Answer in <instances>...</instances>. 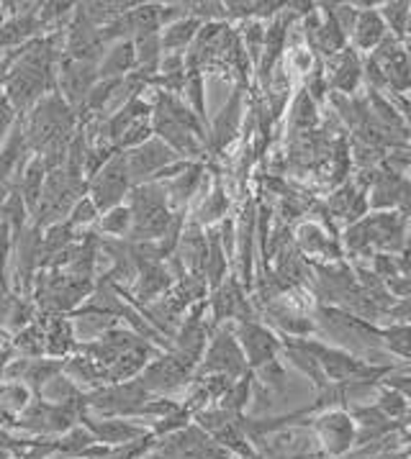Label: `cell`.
<instances>
[{
    "label": "cell",
    "mask_w": 411,
    "mask_h": 459,
    "mask_svg": "<svg viewBox=\"0 0 411 459\" xmlns=\"http://www.w3.org/2000/svg\"><path fill=\"white\" fill-rule=\"evenodd\" d=\"M55 49L52 41H34L5 74V98L13 108H29L55 91Z\"/></svg>",
    "instance_id": "1"
},
{
    "label": "cell",
    "mask_w": 411,
    "mask_h": 459,
    "mask_svg": "<svg viewBox=\"0 0 411 459\" xmlns=\"http://www.w3.org/2000/svg\"><path fill=\"white\" fill-rule=\"evenodd\" d=\"M317 331H321L332 344V347H339V350L350 351L360 359H368L375 351H383L380 347V336H378V326L375 324H368L363 318H357L353 313L342 311L337 306H324L319 303L317 306ZM373 365V362H371Z\"/></svg>",
    "instance_id": "2"
},
{
    "label": "cell",
    "mask_w": 411,
    "mask_h": 459,
    "mask_svg": "<svg viewBox=\"0 0 411 459\" xmlns=\"http://www.w3.org/2000/svg\"><path fill=\"white\" fill-rule=\"evenodd\" d=\"M73 126H75V108L59 92L52 91L31 110L29 126L23 131V142H29L31 147L41 152L59 142H70Z\"/></svg>",
    "instance_id": "3"
},
{
    "label": "cell",
    "mask_w": 411,
    "mask_h": 459,
    "mask_svg": "<svg viewBox=\"0 0 411 459\" xmlns=\"http://www.w3.org/2000/svg\"><path fill=\"white\" fill-rule=\"evenodd\" d=\"M309 429L314 431L324 459H345L350 452H355L357 423L347 408L321 411L309 421Z\"/></svg>",
    "instance_id": "4"
},
{
    "label": "cell",
    "mask_w": 411,
    "mask_h": 459,
    "mask_svg": "<svg viewBox=\"0 0 411 459\" xmlns=\"http://www.w3.org/2000/svg\"><path fill=\"white\" fill-rule=\"evenodd\" d=\"M150 401V390L142 380H127L116 385L95 387V393L85 395V405L93 408L101 419H131Z\"/></svg>",
    "instance_id": "5"
},
{
    "label": "cell",
    "mask_w": 411,
    "mask_h": 459,
    "mask_svg": "<svg viewBox=\"0 0 411 459\" xmlns=\"http://www.w3.org/2000/svg\"><path fill=\"white\" fill-rule=\"evenodd\" d=\"M247 359H244V351L234 336V326H222V329L214 333L211 344L204 354V362L201 368L196 369L198 377L204 375H224L232 380H240L242 375H247Z\"/></svg>",
    "instance_id": "6"
},
{
    "label": "cell",
    "mask_w": 411,
    "mask_h": 459,
    "mask_svg": "<svg viewBox=\"0 0 411 459\" xmlns=\"http://www.w3.org/2000/svg\"><path fill=\"white\" fill-rule=\"evenodd\" d=\"M131 178L129 167H127V157L121 152H116V157H111L106 165L101 167L91 178V203L95 205V211H111L116 205H121V198L129 193Z\"/></svg>",
    "instance_id": "7"
},
{
    "label": "cell",
    "mask_w": 411,
    "mask_h": 459,
    "mask_svg": "<svg viewBox=\"0 0 411 459\" xmlns=\"http://www.w3.org/2000/svg\"><path fill=\"white\" fill-rule=\"evenodd\" d=\"M234 336L240 342V347L244 351V359H247V368L260 369L275 359H281L283 354V339L270 331L267 326H262L258 321H240L234 324Z\"/></svg>",
    "instance_id": "8"
},
{
    "label": "cell",
    "mask_w": 411,
    "mask_h": 459,
    "mask_svg": "<svg viewBox=\"0 0 411 459\" xmlns=\"http://www.w3.org/2000/svg\"><path fill=\"white\" fill-rule=\"evenodd\" d=\"M196 369H198L196 362H190L180 351H172V354H165L157 362H152V365L142 369L139 380L147 390L170 393V390H178L180 385H186Z\"/></svg>",
    "instance_id": "9"
},
{
    "label": "cell",
    "mask_w": 411,
    "mask_h": 459,
    "mask_svg": "<svg viewBox=\"0 0 411 459\" xmlns=\"http://www.w3.org/2000/svg\"><path fill=\"white\" fill-rule=\"evenodd\" d=\"M365 219H368L373 255L375 252H383V255H404L407 239H409L407 237L409 221L404 219L398 211H373Z\"/></svg>",
    "instance_id": "10"
},
{
    "label": "cell",
    "mask_w": 411,
    "mask_h": 459,
    "mask_svg": "<svg viewBox=\"0 0 411 459\" xmlns=\"http://www.w3.org/2000/svg\"><path fill=\"white\" fill-rule=\"evenodd\" d=\"M127 157V167H129L131 183L144 185L154 180L165 167L175 165L178 162V154L162 142V139H150L144 142L142 147L131 149Z\"/></svg>",
    "instance_id": "11"
},
{
    "label": "cell",
    "mask_w": 411,
    "mask_h": 459,
    "mask_svg": "<svg viewBox=\"0 0 411 459\" xmlns=\"http://www.w3.org/2000/svg\"><path fill=\"white\" fill-rule=\"evenodd\" d=\"M327 82L337 95L355 98V92L363 85V56L357 55L353 47L337 52L327 59Z\"/></svg>",
    "instance_id": "12"
},
{
    "label": "cell",
    "mask_w": 411,
    "mask_h": 459,
    "mask_svg": "<svg viewBox=\"0 0 411 459\" xmlns=\"http://www.w3.org/2000/svg\"><path fill=\"white\" fill-rule=\"evenodd\" d=\"M83 426L91 431L95 437L98 444H103V446H127V444H136V441L147 439L152 434H147V429L144 426H139V423H131L129 419H88V416H83L80 419Z\"/></svg>",
    "instance_id": "13"
},
{
    "label": "cell",
    "mask_w": 411,
    "mask_h": 459,
    "mask_svg": "<svg viewBox=\"0 0 411 459\" xmlns=\"http://www.w3.org/2000/svg\"><path fill=\"white\" fill-rule=\"evenodd\" d=\"M357 8H360V13H357L355 26L350 31V47L360 56H365L371 55L375 47L389 37V29H386V23H383L380 13H378V5H365L363 3Z\"/></svg>",
    "instance_id": "14"
},
{
    "label": "cell",
    "mask_w": 411,
    "mask_h": 459,
    "mask_svg": "<svg viewBox=\"0 0 411 459\" xmlns=\"http://www.w3.org/2000/svg\"><path fill=\"white\" fill-rule=\"evenodd\" d=\"M214 321H255L252 306L237 280H226L214 293Z\"/></svg>",
    "instance_id": "15"
},
{
    "label": "cell",
    "mask_w": 411,
    "mask_h": 459,
    "mask_svg": "<svg viewBox=\"0 0 411 459\" xmlns=\"http://www.w3.org/2000/svg\"><path fill=\"white\" fill-rule=\"evenodd\" d=\"M296 244L299 249L311 259H327V262H342V247L337 237H329L319 223L303 221L296 231Z\"/></svg>",
    "instance_id": "16"
},
{
    "label": "cell",
    "mask_w": 411,
    "mask_h": 459,
    "mask_svg": "<svg viewBox=\"0 0 411 459\" xmlns=\"http://www.w3.org/2000/svg\"><path fill=\"white\" fill-rule=\"evenodd\" d=\"M404 185H407V180L393 169L373 172L371 185H368V205L373 211H396L398 201H401V193H404Z\"/></svg>",
    "instance_id": "17"
},
{
    "label": "cell",
    "mask_w": 411,
    "mask_h": 459,
    "mask_svg": "<svg viewBox=\"0 0 411 459\" xmlns=\"http://www.w3.org/2000/svg\"><path fill=\"white\" fill-rule=\"evenodd\" d=\"M283 354H285V359H288L293 368L299 369L301 375H306V377L311 380V385L317 387V393H321L324 387H329L324 372H321L319 359L303 347L301 339H285V336H283Z\"/></svg>",
    "instance_id": "18"
},
{
    "label": "cell",
    "mask_w": 411,
    "mask_h": 459,
    "mask_svg": "<svg viewBox=\"0 0 411 459\" xmlns=\"http://www.w3.org/2000/svg\"><path fill=\"white\" fill-rule=\"evenodd\" d=\"M240 121H242V91L237 88L234 95L229 98V103L224 110L219 113L216 124H214V136H211V147L224 149L226 144H232L237 139V131H240Z\"/></svg>",
    "instance_id": "19"
},
{
    "label": "cell",
    "mask_w": 411,
    "mask_h": 459,
    "mask_svg": "<svg viewBox=\"0 0 411 459\" xmlns=\"http://www.w3.org/2000/svg\"><path fill=\"white\" fill-rule=\"evenodd\" d=\"M380 347L386 354H393L411 365V324L407 321H391L386 326H378Z\"/></svg>",
    "instance_id": "20"
},
{
    "label": "cell",
    "mask_w": 411,
    "mask_h": 459,
    "mask_svg": "<svg viewBox=\"0 0 411 459\" xmlns=\"http://www.w3.org/2000/svg\"><path fill=\"white\" fill-rule=\"evenodd\" d=\"M136 67L134 41H121L111 52H106L103 62L98 65V80H121V74L131 73Z\"/></svg>",
    "instance_id": "21"
},
{
    "label": "cell",
    "mask_w": 411,
    "mask_h": 459,
    "mask_svg": "<svg viewBox=\"0 0 411 459\" xmlns=\"http://www.w3.org/2000/svg\"><path fill=\"white\" fill-rule=\"evenodd\" d=\"M198 31H201V21L193 19V16H186V19L170 23L168 31L160 37V44H162L165 52L178 55L180 49H186L188 44H193V39L198 37Z\"/></svg>",
    "instance_id": "22"
},
{
    "label": "cell",
    "mask_w": 411,
    "mask_h": 459,
    "mask_svg": "<svg viewBox=\"0 0 411 459\" xmlns=\"http://www.w3.org/2000/svg\"><path fill=\"white\" fill-rule=\"evenodd\" d=\"M373 405L389 419V421L396 423H404L409 419V405L411 401H407L401 393H396L393 387L383 385V383H378L373 390Z\"/></svg>",
    "instance_id": "23"
},
{
    "label": "cell",
    "mask_w": 411,
    "mask_h": 459,
    "mask_svg": "<svg viewBox=\"0 0 411 459\" xmlns=\"http://www.w3.org/2000/svg\"><path fill=\"white\" fill-rule=\"evenodd\" d=\"M39 29V13L29 11V13H16L13 21L0 23V49H11L19 47L23 39H29Z\"/></svg>",
    "instance_id": "24"
},
{
    "label": "cell",
    "mask_w": 411,
    "mask_h": 459,
    "mask_svg": "<svg viewBox=\"0 0 411 459\" xmlns=\"http://www.w3.org/2000/svg\"><path fill=\"white\" fill-rule=\"evenodd\" d=\"M172 277L165 267L157 264H144L139 267V275H136V295L139 300H154L157 295H162L170 288Z\"/></svg>",
    "instance_id": "25"
},
{
    "label": "cell",
    "mask_w": 411,
    "mask_h": 459,
    "mask_svg": "<svg viewBox=\"0 0 411 459\" xmlns=\"http://www.w3.org/2000/svg\"><path fill=\"white\" fill-rule=\"evenodd\" d=\"M383 70V77H386V88L398 95L411 91V59L409 49H404L398 56H393L391 62L386 65H378Z\"/></svg>",
    "instance_id": "26"
},
{
    "label": "cell",
    "mask_w": 411,
    "mask_h": 459,
    "mask_svg": "<svg viewBox=\"0 0 411 459\" xmlns=\"http://www.w3.org/2000/svg\"><path fill=\"white\" fill-rule=\"evenodd\" d=\"M378 13L386 23L389 34L396 39H407V26H409L411 16V3L409 0H389V3H380L378 5Z\"/></svg>",
    "instance_id": "27"
},
{
    "label": "cell",
    "mask_w": 411,
    "mask_h": 459,
    "mask_svg": "<svg viewBox=\"0 0 411 459\" xmlns=\"http://www.w3.org/2000/svg\"><path fill=\"white\" fill-rule=\"evenodd\" d=\"M252 387H255V375L249 369L247 375H242L240 380L232 383V387L222 395L219 408H224V411L234 413V416H242L244 408L249 405V398H252Z\"/></svg>",
    "instance_id": "28"
},
{
    "label": "cell",
    "mask_w": 411,
    "mask_h": 459,
    "mask_svg": "<svg viewBox=\"0 0 411 459\" xmlns=\"http://www.w3.org/2000/svg\"><path fill=\"white\" fill-rule=\"evenodd\" d=\"M65 368L62 362H52V359H26V369L21 375V380H26V387H34L37 393L44 390L49 380H55L57 372Z\"/></svg>",
    "instance_id": "29"
},
{
    "label": "cell",
    "mask_w": 411,
    "mask_h": 459,
    "mask_svg": "<svg viewBox=\"0 0 411 459\" xmlns=\"http://www.w3.org/2000/svg\"><path fill=\"white\" fill-rule=\"evenodd\" d=\"M44 180H47V167H44V162L41 160L31 162L29 169H26V175H23V183H21L19 190L29 211L37 208L39 198H41V190H44Z\"/></svg>",
    "instance_id": "30"
},
{
    "label": "cell",
    "mask_w": 411,
    "mask_h": 459,
    "mask_svg": "<svg viewBox=\"0 0 411 459\" xmlns=\"http://www.w3.org/2000/svg\"><path fill=\"white\" fill-rule=\"evenodd\" d=\"M252 241H255V208L249 205L244 211L242 226H240V247H242V280L244 285H252Z\"/></svg>",
    "instance_id": "31"
},
{
    "label": "cell",
    "mask_w": 411,
    "mask_h": 459,
    "mask_svg": "<svg viewBox=\"0 0 411 459\" xmlns=\"http://www.w3.org/2000/svg\"><path fill=\"white\" fill-rule=\"evenodd\" d=\"M95 437L85 429V426H73L70 431H65L59 439H57V452L62 457H80L88 446H93Z\"/></svg>",
    "instance_id": "32"
},
{
    "label": "cell",
    "mask_w": 411,
    "mask_h": 459,
    "mask_svg": "<svg viewBox=\"0 0 411 459\" xmlns=\"http://www.w3.org/2000/svg\"><path fill=\"white\" fill-rule=\"evenodd\" d=\"M29 403H31V390L23 383H8V385L0 387V405L5 413H11V416L23 413Z\"/></svg>",
    "instance_id": "33"
},
{
    "label": "cell",
    "mask_w": 411,
    "mask_h": 459,
    "mask_svg": "<svg viewBox=\"0 0 411 459\" xmlns=\"http://www.w3.org/2000/svg\"><path fill=\"white\" fill-rule=\"evenodd\" d=\"M291 121H293V129L299 131H311L319 124L317 103L311 100V95L306 91H301V95L296 98L293 113H291Z\"/></svg>",
    "instance_id": "34"
},
{
    "label": "cell",
    "mask_w": 411,
    "mask_h": 459,
    "mask_svg": "<svg viewBox=\"0 0 411 459\" xmlns=\"http://www.w3.org/2000/svg\"><path fill=\"white\" fill-rule=\"evenodd\" d=\"M101 229L111 237H127L131 234V211L129 205H116L111 211L103 213Z\"/></svg>",
    "instance_id": "35"
},
{
    "label": "cell",
    "mask_w": 411,
    "mask_h": 459,
    "mask_svg": "<svg viewBox=\"0 0 411 459\" xmlns=\"http://www.w3.org/2000/svg\"><path fill=\"white\" fill-rule=\"evenodd\" d=\"M240 41H242L247 56L258 65L262 55V41H265V26H262L258 19H252L249 23H244V31Z\"/></svg>",
    "instance_id": "36"
},
{
    "label": "cell",
    "mask_w": 411,
    "mask_h": 459,
    "mask_svg": "<svg viewBox=\"0 0 411 459\" xmlns=\"http://www.w3.org/2000/svg\"><path fill=\"white\" fill-rule=\"evenodd\" d=\"M226 208H229V198H226L224 187L222 185H216L214 187V193L206 198V203L201 205V213H198V223H211V221L222 219L226 213Z\"/></svg>",
    "instance_id": "37"
},
{
    "label": "cell",
    "mask_w": 411,
    "mask_h": 459,
    "mask_svg": "<svg viewBox=\"0 0 411 459\" xmlns=\"http://www.w3.org/2000/svg\"><path fill=\"white\" fill-rule=\"evenodd\" d=\"M373 262H371V273H373L378 280H383L386 285L401 277V267H398V257L396 255H383V252H375Z\"/></svg>",
    "instance_id": "38"
},
{
    "label": "cell",
    "mask_w": 411,
    "mask_h": 459,
    "mask_svg": "<svg viewBox=\"0 0 411 459\" xmlns=\"http://www.w3.org/2000/svg\"><path fill=\"white\" fill-rule=\"evenodd\" d=\"M98 216V211H95V205L91 203V198H80L75 203V208H73V213H70V223L77 226V223H88V221H93Z\"/></svg>",
    "instance_id": "39"
},
{
    "label": "cell",
    "mask_w": 411,
    "mask_h": 459,
    "mask_svg": "<svg viewBox=\"0 0 411 459\" xmlns=\"http://www.w3.org/2000/svg\"><path fill=\"white\" fill-rule=\"evenodd\" d=\"M383 385L393 387L396 393H401L407 401H411V372H398V375H386L383 380H380Z\"/></svg>",
    "instance_id": "40"
},
{
    "label": "cell",
    "mask_w": 411,
    "mask_h": 459,
    "mask_svg": "<svg viewBox=\"0 0 411 459\" xmlns=\"http://www.w3.org/2000/svg\"><path fill=\"white\" fill-rule=\"evenodd\" d=\"M0 459H11V449L5 444H0Z\"/></svg>",
    "instance_id": "41"
},
{
    "label": "cell",
    "mask_w": 411,
    "mask_h": 459,
    "mask_svg": "<svg viewBox=\"0 0 411 459\" xmlns=\"http://www.w3.org/2000/svg\"><path fill=\"white\" fill-rule=\"evenodd\" d=\"M407 37H411V16H409V26H407Z\"/></svg>",
    "instance_id": "42"
},
{
    "label": "cell",
    "mask_w": 411,
    "mask_h": 459,
    "mask_svg": "<svg viewBox=\"0 0 411 459\" xmlns=\"http://www.w3.org/2000/svg\"><path fill=\"white\" fill-rule=\"evenodd\" d=\"M49 459H75V457H49Z\"/></svg>",
    "instance_id": "43"
},
{
    "label": "cell",
    "mask_w": 411,
    "mask_h": 459,
    "mask_svg": "<svg viewBox=\"0 0 411 459\" xmlns=\"http://www.w3.org/2000/svg\"><path fill=\"white\" fill-rule=\"evenodd\" d=\"M0 16H3V5H0Z\"/></svg>",
    "instance_id": "44"
}]
</instances>
